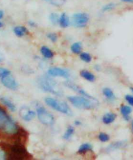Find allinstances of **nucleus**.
<instances>
[{
    "label": "nucleus",
    "instance_id": "13",
    "mask_svg": "<svg viewBox=\"0 0 133 160\" xmlns=\"http://www.w3.org/2000/svg\"><path fill=\"white\" fill-rule=\"evenodd\" d=\"M13 31L16 36L18 37H24L25 35L29 33L28 29L24 26H16L14 28Z\"/></svg>",
    "mask_w": 133,
    "mask_h": 160
},
{
    "label": "nucleus",
    "instance_id": "15",
    "mask_svg": "<svg viewBox=\"0 0 133 160\" xmlns=\"http://www.w3.org/2000/svg\"><path fill=\"white\" fill-rule=\"evenodd\" d=\"M116 118V115L114 113H106L105 114L103 118H102V121L103 122L106 124H109L112 123L115 119Z\"/></svg>",
    "mask_w": 133,
    "mask_h": 160
},
{
    "label": "nucleus",
    "instance_id": "5",
    "mask_svg": "<svg viewBox=\"0 0 133 160\" xmlns=\"http://www.w3.org/2000/svg\"><path fill=\"white\" fill-rule=\"evenodd\" d=\"M46 104L51 107V108L54 109L55 110L63 113L67 115H72V112L71 111L70 108L68 104L64 101H60L55 99H53L52 97H46L45 98Z\"/></svg>",
    "mask_w": 133,
    "mask_h": 160
},
{
    "label": "nucleus",
    "instance_id": "37",
    "mask_svg": "<svg viewBox=\"0 0 133 160\" xmlns=\"http://www.w3.org/2000/svg\"><path fill=\"white\" fill-rule=\"evenodd\" d=\"M2 26H3V23L1 22H0V28H2Z\"/></svg>",
    "mask_w": 133,
    "mask_h": 160
},
{
    "label": "nucleus",
    "instance_id": "39",
    "mask_svg": "<svg viewBox=\"0 0 133 160\" xmlns=\"http://www.w3.org/2000/svg\"><path fill=\"white\" fill-rule=\"evenodd\" d=\"M130 90H131V91H132V92L133 93V88H130Z\"/></svg>",
    "mask_w": 133,
    "mask_h": 160
},
{
    "label": "nucleus",
    "instance_id": "32",
    "mask_svg": "<svg viewBox=\"0 0 133 160\" xmlns=\"http://www.w3.org/2000/svg\"><path fill=\"white\" fill-rule=\"evenodd\" d=\"M122 2L127 3H132L133 4V0H121Z\"/></svg>",
    "mask_w": 133,
    "mask_h": 160
},
{
    "label": "nucleus",
    "instance_id": "31",
    "mask_svg": "<svg viewBox=\"0 0 133 160\" xmlns=\"http://www.w3.org/2000/svg\"><path fill=\"white\" fill-rule=\"evenodd\" d=\"M28 24L29 26H31V28H35V27L37 26V23H35L34 21H32V20H30L28 22Z\"/></svg>",
    "mask_w": 133,
    "mask_h": 160
},
{
    "label": "nucleus",
    "instance_id": "25",
    "mask_svg": "<svg viewBox=\"0 0 133 160\" xmlns=\"http://www.w3.org/2000/svg\"><path fill=\"white\" fill-rule=\"evenodd\" d=\"M116 7V4L114 3H109L104 5L102 8V11L103 12H108L113 10L114 8Z\"/></svg>",
    "mask_w": 133,
    "mask_h": 160
},
{
    "label": "nucleus",
    "instance_id": "18",
    "mask_svg": "<svg viewBox=\"0 0 133 160\" xmlns=\"http://www.w3.org/2000/svg\"><path fill=\"white\" fill-rule=\"evenodd\" d=\"M80 75H81V76L83 78H84L85 80L89 82H94L95 80V75L92 73L90 72L89 71L82 70L81 73H80Z\"/></svg>",
    "mask_w": 133,
    "mask_h": 160
},
{
    "label": "nucleus",
    "instance_id": "23",
    "mask_svg": "<svg viewBox=\"0 0 133 160\" xmlns=\"http://www.w3.org/2000/svg\"><path fill=\"white\" fill-rule=\"evenodd\" d=\"M49 20L51 22V23L54 25H56L57 24L59 23V19H60V16L55 12H53L49 15Z\"/></svg>",
    "mask_w": 133,
    "mask_h": 160
},
{
    "label": "nucleus",
    "instance_id": "36",
    "mask_svg": "<svg viewBox=\"0 0 133 160\" xmlns=\"http://www.w3.org/2000/svg\"><path fill=\"white\" fill-rule=\"evenodd\" d=\"M131 130H132V132H133V120H132V123H131Z\"/></svg>",
    "mask_w": 133,
    "mask_h": 160
},
{
    "label": "nucleus",
    "instance_id": "14",
    "mask_svg": "<svg viewBox=\"0 0 133 160\" xmlns=\"http://www.w3.org/2000/svg\"><path fill=\"white\" fill-rule=\"evenodd\" d=\"M60 26L63 28H67L69 27L70 24V20L68 16L66 13L61 14L60 16V19H59V23Z\"/></svg>",
    "mask_w": 133,
    "mask_h": 160
},
{
    "label": "nucleus",
    "instance_id": "1",
    "mask_svg": "<svg viewBox=\"0 0 133 160\" xmlns=\"http://www.w3.org/2000/svg\"><path fill=\"white\" fill-rule=\"evenodd\" d=\"M0 148L5 153V156L8 159L20 160L31 158L20 141H15L13 144H9L4 141H0Z\"/></svg>",
    "mask_w": 133,
    "mask_h": 160
},
{
    "label": "nucleus",
    "instance_id": "3",
    "mask_svg": "<svg viewBox=\"0 0 133 160\" xmlns=\"http://www.w3.org/2000/svg\"><path fill=\"white\" fill-rule=\"evenodd\" d=\"M68 99L75 108L79 109L92 110L99 106V101L95 98L90 99L84 96H69Z\"/></svg>",
    "mask_w": 133,
    "mask_h": 160
},
{
    "label": "nucleus",
    "instance_id": "35",
    "mask_svg": "<svg viewBox=\"0 0 133 160\" xmlns=\"http://www.w3.org/2000/svg\"><path fill=\"white\" fill-rule=\"evenodd\" d=\"M95 69H96L97 71H100V66H98V65H97V66L95 67Z\"/></svg>",
    "mask_w": 133,
    "mask_h": 160
},
{
    "label": "nucleus",
    "instance_id": "20",
    "mask_svg": "<svg viewBox=\"0 0 133 160\" xmlns=\"http://www.w3.org/2000/svg\"><path fill=\"white\" fill-rule=\"evenodd\" d=\"M93 149V147L90 143H83L81 146L79 147L78 150V153L79 154H84L87 152H89V151H92Z\"/></svg>",
    "mask_w": 133,
    "mask_h": 160
},
{
    "label": "nucleus",
    "instance_id": "7",
    "mask_svg": "<svg viewBox=\"0 0 133 160\" xmlns=\"http://www.w3.org/2000/svg\"><path fill=\"white\" fill-rule=\"evenodd\" d=\"M89 21V16L84 12L75 13L72 16V25L75 28H84Z\"/></svg>",
    "mask_w": 133,
    "mask_h": 160
},
{
    "label": "nucleus",
    "instance_id": "6",
    "mask_svg": "<svg viewBox=\"0 0 133 160\" xmlns=\"http://www.w3.org/2000/svg\"><path fill=\"white\" fill-rule=\"evenodd\" d=\"M37 113L39 121L43 124L51 126L55 122V118L53 115L49 113L43 106H39L37 108Z\"/></svg>",
    "mask_w": 133,
    "mask_h": 160
},
{
    "label": "nucleus",
    "instance_id": "2",
    "mask_svg": "<svg viewBox=\"0 0 133 160\" xmlns=\"http://www.w3.org/2000/svg\"><path fill=\"white\" fill-rule=\"evenodd\" d=\"M20 129L16 122L0 106V131L8 135H15Z\"/></svg>",
    "mask_w": 133,
    "mask_h": 160
},
{
    "label": "nucleus",
    "instance_id": "4",
    "mask_svg": "<svg viewBox=\"0 0 133 160\" xmlns=\"http://www.w3.org/2000/svg\"><path fill=\"white\" fill-rule=\"evenodd\" d=\"M38 84L40 88L44 92H49L57 96L63 95L58 83L49 77L43 75L40 77L38 80Z\"/></svg>",
    "mask_w": 133,
    "mask_h": 160
},
{
    "label": "nucleus",
    "instance_id": "29",
    "mask_svg": "<svg viewBox=\"0 0 133 160\" xmlns=\"http://www.w3.org/2000/svg\"><path fill=\"white\" fill-rule=\"evenodd\" d=\"M66 2V0H52L50 2L53 5L55 6H61Z\"/></svg>",
    "mask_w": 133,
    "mask_h": 160
},
{
    "label": "nucleus",
    "instance_id": "22",
    "mask_svg": "<svg viewBox=\"0 0 133 160\" xmlns=\"http://www.w3.org/2000/svg\"><path fill=\"white\" fill-rule=\"evenodd\" d=\"M74 128L73 127H68V128H67V130H66L63 136V139H66V140H69L72 137L73 134H74Z\"/></svg>",
    "mask_w": 133,
    "mask_h": 160
},
{
    "label": "nucleus",
    "instance_id": "34",
    "mask_svg": "<svg viewBox=\"0 0 133 160\" xmlns=\"http://www.w3.org/2000/svg\"><path fill=\"white\" fill-rule=\"evenodd\" d=\"M3 15H4V13L2 11H0V20H1L2 18L3 17Z\"/></svg>",
    "mask_w": 133,
    "mask_h": 160
},
{
    "label": "nucleus",
    "instance_id": "10",
    "mask_svg": "<svg viewBox=\"0 0 133 160\" xmlns=\"http://www.w3.org/2000/svg\"><path fill=\"white\" fill-rule=\"evenodd\" d=\"M20 116L25 121H31L36 117V113L27 106H23L20 110Z\"/></svg>",
    "mask_w": 133,
    "mask_h": 160
},
{
    "label": "nucleus",
    "instance_id": "40",
    "mask_svg": "<svg viewBox=\"0 0 133 160\" xmlns=\"http://www.w3.org/2000/svg\"><path fill=\"white\" fill-rule=\"evenodd\" d=\"M2 58L0 57V62H2Z\"/></svg>",
    "mask_w": 133,
    "mask_h": 160
},
{
    "label": "nucleus",
    "instance_id": "16",
    "mask_svg": "<svg viewBox=\"0 0 133 160\" xmlns=\"http://www.w3.org/2000/svg\"><path fill=\"white\" fill-rule=\"evenodd\" d=\"M103 93L105 95V97L110 101H114L116 100V97L115 94L114 93L113 91L111 89L109 88H105L103 89Z\"/></svg>",
    "mask_w": 133,
    "mask_h": 160
},
{
    "label": "nucleus",
    "instance_id": "19",
    "mask_svg": "<svg viewBox=\"0 0 133 160\" xmlns=\"http://www.w3.org/2000/svg\"><path fill=\"white\" fill-rule=\"evenodd\" d=\"M40 52L44 58L48 59L52 58L54 56V53L47 46H42L40 48Z\"/></svg>",
    "mask_w": 133,
    "mask_h": 160
},
{
    "label": "nucleus",
    "instance_id": "8",
    "mask_svg": "<svg viewBox=\"0 0 133 160\" xmlns=\"http://www.w3.org/2000/svg\"><path fill=\"white\" fill-rule=\"evenodd\" d=\"M48 73L49 76L56 77H63L65 78H68L70 76V74L68 71L65 69L60 68H51L48 69Z\"/></svg>",
    "mask_w": 133,
    "mask_h": 160
},
{
    "label": "nucleus",
    "instance_id": "24",
    "mask_svg": "<svg viewBox=\"0 0 133 160\" xmlns=\"http://www.w3.org/2000/svg\"><path fill=\"white\" fill-rule=\"evenodd\" d=\"M80 58H81L83 61L86 63H89L92 60V57L91 55L88 52H81L80 53Z\"/></svg>",
    "mask_w": 133,
    "mask_h": 160
},
{
    "label": "nucleus",
    "instance_id": "30",
    "mask_svg": "<svg viewBox=\"0 0 133 160\" xmlns=\"http://www.w3.org/2000/svg\"><path fill=\"white\" fill-rule=\"evenodd\" d=\"M126 101L133 107V96L130 95H126L125 97Z\"/></svg>",
    "mask_w": 133,
    "mask_h": 160
},
{
    "label": "nucleus",
    "instance_id": "28",
    "mask_svg": "<svg viewBox=\"0 0 133 160\" xmlns=\"http://www.w3.org/2000/svg\"><path fill=\"white\" fill-rule=\"evenodd\" d=\"M11 75V72L8 69L3 68H0V78H2L3 77H5L7 75Z\"/></svg>",
    "mask_w": 133,
    "mask_h": 160
},
{
    "label": "nucleus",
    "instance_id": "21",
    "mask_svg": "<svg viewBox=\"0 0 133 160\" xmlns=\"http://www.w3.org/2000/svg\"><path fill=\"white\" fill-rule=\"evenodd\" d=\"M71 51L74 54H80L82 51V43L81 42H75L71 46Z\"/></svg>",
    "mask_w": 133,
    "mask_h": 160
},
{
    "label": "nucleus",
    "instance_id": "38",
    "mask_svg": "<svg viewBox=\"0 0 133 160\" xmlns=\"http://www.w3.org/2000/svg\"><path fill=\"white\" fill-rule=\"evenodd\" d=\"M45 1H46V2H51L52 0H45Z\"/></svg>",
    "mask_w": 133,
    "mask_h": 160
},
{
    "label": "nucleus",
    "instance_id": "17",
    "mask_svg": "<svg viewBox=\"0 0 133 160\" xmlns=\"http://www.w3.org/2000/svg\"><path fill=\"white\" fill-rule=\"evenodd\" d=\"M0 101L5 106L7 107L12 112H15L16 110V107L14 105V104L11 101L8 99L7 97H2L0 98Z\"/></svg>",
    "mask_w": 133,
    "mask_h": 160
},
{
    "label": "nucleus",
    "instance_id": "11",
    "mask_svg": "<svg viewBox=\"0 0 133 160\" xmlns=\"http://www.w3.org/2000/svg\"><path fill=\"white\" fill-rule=\"evenodd\" d=\"M127 145V141H116L114 142V143L110 144L106 148V150L107 152H111V151L113 150H116L121 148L125 147Z\"/></svg>",
    "mask_w": 133,
    "mask_h": 160
},
{
    "label": "nucleus",
    "instance_id": "27",
    "mask_svg": "<svg viewBox=\"0 0 133 160\" xmlns=\"http://www.w3.org/2000/svg\"><path fill=\"white\" fill-rule=\"evenodd\" d=\"M47 37H48V38L49 40H51L53 43H55V42H57V38H58L57 34L55 33V32H49V33H48L47 34Z\"/></svg>",
    "mask_w": 133,
    "mask_h": 160
},
{
    "label": "nucleus",
    "instance_id": "12",
    "mask_svg": "<svg viewBox=\"0 0 133 160\" xmlns=\"http://www.w3.org/2000/svg\"><path fill=\"white\" fill-rule=\"evenodd\" d=\"M132 110L130 106L127 105H122L120 107V112L123 115V119L127 121H129L130 119V115L132 113Z\"/></svg>",
    "mask_w": 133,
    "mask_h": 160
},
{
    "label": "nucleus",
    "instance_id": "26",
    "mask_svg": "<svg viewBox=\"0 0 133 160\" xmlns=\"http://www.w3.org/2000/svg\"><path fill=\"white\" fill-rule=\"evenodd\" d=\"M98 138L101 142H107L110 139L109 136L108 134H106V133H104V132H101L100 133V134L98 136Z\"/></svg>",
    "mask_w": 133,
    "mask_h": 160
},
{
    "label": "nucleus",
    "instance_id": "9",
    "mask_svg": "<svg viewBox=\"0 0 133 160\" xmlns=\"http://www.w3.org/2000/svg\"><path fill=\"white\" fill-rule=\"evenodd\" d=\"M2 83L7 88L11 90H16L18 88V84L15 80V78L11 75L3 77L1 79Z\"/></svg>",
    "mask_w": 133,
    "mask_h": 160
},
{
    "label": "nucleus",
    "instance_id": "33",
    "mask_svg": "<svg viewBox=\"0 0 133 160\" xmlns=\"http://www.w3.org/2000/svg\"><path fill=\"white\" fill-rule=\"evenodd\" d=\"M74 124H75V126H80L81 124V122L80 121H79V120H76L74 122Z\"/></svg>",
    "mask_w": 133,
    "mask_h": 160
}]
</instances>
